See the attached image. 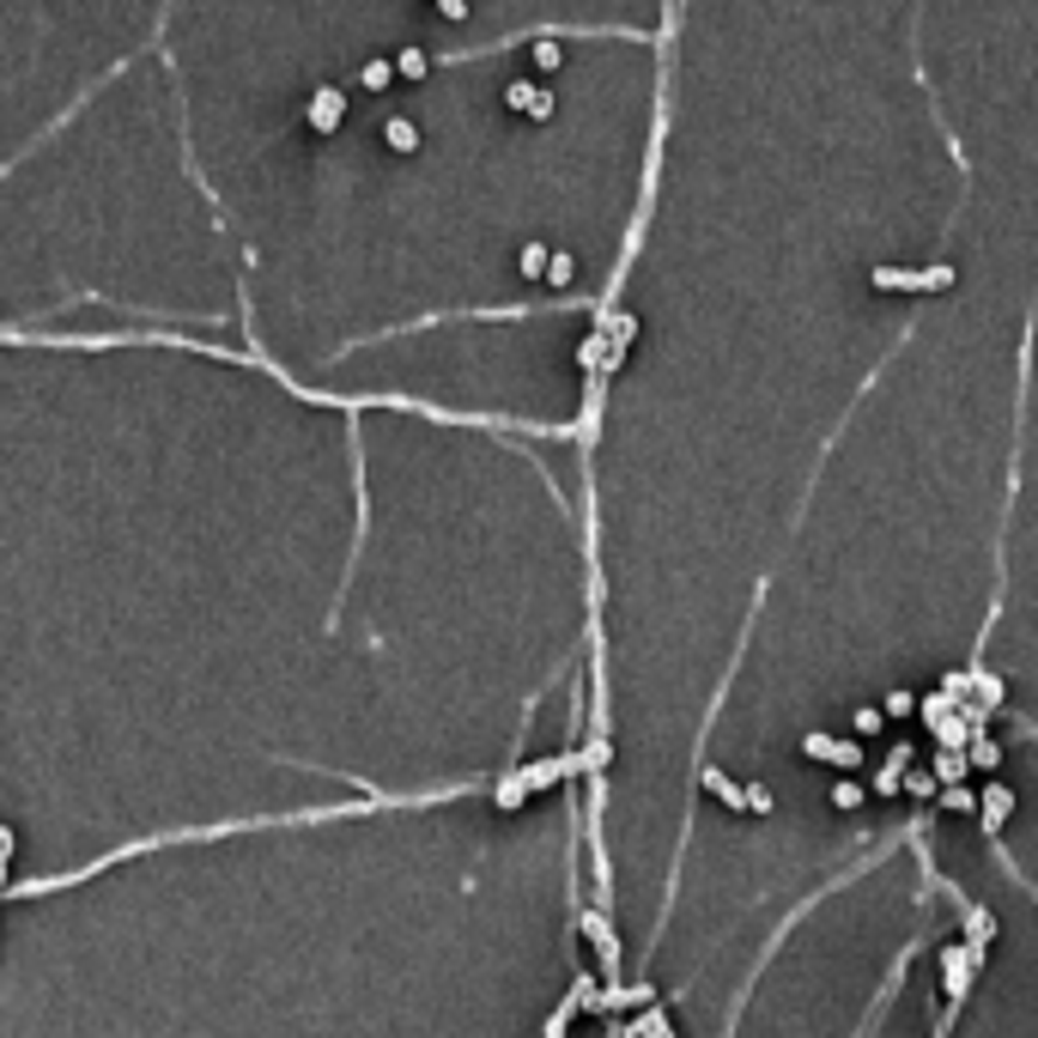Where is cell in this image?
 Wrapping results in <instances>:
<instances>
[{"mask_svg": "<svg viewBox=\"0 0 1038 1038\" xmlns=\"http://www.w3.org/2000/svg\"><path fill=\"white\" fill-rule=\"evenodd\" d=\"M578 929L595 942V954H602V966L614 972L619 966V942H614V923H607V911H578Z\"/></svg>", "mask_w": 1038, "mask_h": 1038, "instance_id": "cell-1", "label": "cell"}, {"mask_svg": "<svg viewBox=\"0 0 1038 1038\" xmlns=\"http://www.w3.org/2000/svg\"><path fill=\"white\" fill-rule=\"evenodd\" d=\"M619 1038H674V1026H669V1014H662V1008H645L631 1026H619Z\"/></svg>", "mask_w": 1038, "mask_h": 1038, "instance_id": "cell-2", "label": "cell"}, {"mask_svg": "<svg viewBox=\"0 0 1038 1038\" xmlns=\"http://www.w3.org/2000/svg\"><path fill=\"white\" fill-rule=\"evenodd\" d=\"M578 1014H583V1002H578V990H571V996L559 1002V1008H552V1014H547V1026H540V1038H566Z\"/></svg>", "mask_w": 1038, "mask_h": 1038, "instance_id": "cell-3", "label": "cell"}, {"mask_svg": "<svg viewBox=\"0 0 1038 1038\" xmlns=\"http://www.w3.org/2000/svg\"><path fill=\"white\" fill-rule=\"evenodd\" d=\"M7 868H13V826H0V899H7Z\"/></svg>", "mask_w": 1038, "mask_h": 1038, "instance_id": "cell-4", "label": "cell"}]
</instances>
